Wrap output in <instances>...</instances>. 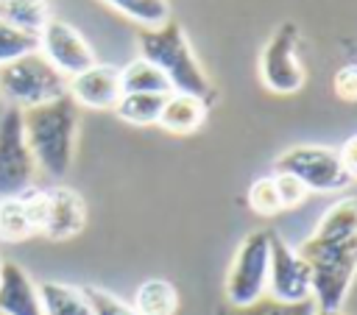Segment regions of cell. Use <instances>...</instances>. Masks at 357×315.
Instances as JSON below:
<instances>
[{
  "label": "cell",
  "instance_id": "obj_1",
  "mask_svg": "<svg viewBox=\"0 0 357 315\" xmlns=\"http://www.w3.org/2000/svg\"><path fill=\"white\" fill-rule=\"evenodd\" d=\"M22 131L33 162L45 176L61 178L70 173L81 131V114L70 95L33 109H22Z\"/></svg>",
  "mask_w": 357,
  "mask_h": 315
},
{
  "label": "cell",
  "instance_id": "obj_2",
  "mask_svg": "<svg viewBox=\"0 0 357 315\" xmlns=\"http://www.w3.org/2000/svg\"><path fill=\"white\" fill-rule=\"evenodd\" d=\"M139 56L151 64H156L165 78L170 81L173 92L195 95L201 100H212L215 89L209 84V75L204 72L201 61L195 59L184 28L176 20H167L156 28H139L137 33Z\"/></svg>",
  "mask_w": 357,
  "mask_h": 315
},
{
  "label": "cell",
  "instance_id": "obj_3",
  "mask_svg": "<svg viewBox=\"0 0 357 315\" xmlns=\"http://www.w3.org/2000/svg\"><path fill=\"white\" fill-rule=\"evenodd\" d=\"M298 254L310 265L318 309H340L357 273V234L326 237L312 231L298 245Z\"/></svg>",
  "mask_w": 357,
  "mask_h": 315
},
{
  "label": "cell",
  "instance_id": "obj_4",
  "mask_svg": "<svg viewBox=\"0 0 357 315\" xmlns=\"http://www.w3.org/2000/svg\"><path fill=\"white\" fill-rule=\"evenodd\" d=\"M0 95L8 106L33 109L67 95V78L36 50L17 61L0 64Z\"/></svg>",
  "mask_w": 357,
  "mask_h": 315
},
{
  "label": "cell",
  "instance_id": "obj_5",
  "mask_svg": "<svg viewBox=\"0 0 357 315\" xmlns=\"http://www.w3.org/2000/svg\"><path fill=\"white\" fill-rule=\"evenodd\" d=\"M273 167L276 173L296 176L310 192H340L351 184L337 151L324 145H293L276 156Z\"/></svg>",
  "mask_w": 357,
  "mask_h": 315
},
{
  "label": "cell",
  "instance_id": "obj_6",
  "mask_svg": "<svg viewBox=\"0 0 357 315\" xmlns=\"http://www.w3.org/2000/svg\"><path fill=\"white\" fill-rule=\"evenodd\" d=\"M271 262V231L257 229L240 243L226 273V298L231 307H245L265 295Z\"/></svg>",
  "mask_w": 357,
  "mask_h": 315
},
{
  "label": "cell",
  "instance_id": "obj_7",
  "mask_svg": "<svg viewBox=\"0 0 357 315\" xmlns=\"http://www.w3.org/2000/svg\"><path fill=\"white\" fill-rule=\"evenodd\" d=\"M36 162L25 142L22 109L8 106L0 117V198H20L36 181Z\"/></svg>",
  "mask_w": 357,
  "mask_h": 315
},
{
  "label": "cell",
  "instance_id": "obj_8",
  "mask_svg": "<svg viewBox=\"0 0 357 315\" xmlns=\"http://www.w3.org/2000/svg\"><path fill=\"white\" fill-rule=\"evenodd\" d=\"M296 47H298V25L282 22L259 56V75L268 89L279 95H290L304 86V67L296 56Z\"/></svg>",
  "mask_w": 357,
  "mask_h": 315
},
{
  "label": "cell",
  "instance_id": "obj_9",
  "mask_svg": "<svg viewBox=\"0 0 357 315\" xmlns=\"http://www.w3.org/2000/svg\"><path fill=\"white\" fill-rule=\"evenodd\" d=\"M39 53L64 75L73 78L84 70H89L92 64H98L92 45L86 42V36L70 25L67 20L50 17L45 22V28L39 31Z\"/></svg>",
  "mask_w": 357,
  "mask_h": 315
},
{
  "label": "cell",
  "instance_id": "obj_10",
  "mask_svg": "<svg viewBox=\"0 0 357 315\" xmlns=\"http://www.w3.org/2000/svg\"><path fill=\"white\" fill-rule=\"evenodd\" d=\"M265 295L279 301H304L312 298V273L307 259L271 231V262H268V290Z\"/></svg>",
  "mask_w": 357,
  "mask_h": 315
},
{
  "label": "cell",
  "instance_id": "obj_11",
  "mask_svg": "<svg viewBox=\"0 0 357 315\" xmlns=\"http://www.w3.org/2000/svg\"><path fill=\"white\" fill-rule=\"evenodd\" d=\"M45 192H47V203H45V220H42L39 234L56 243L73 240L75 234H81L86 226V203L81 192L64 184L47 187Z\"/></svg>",
  "mask_w": 357,
  "mask_h": 315
},
{
  "label": "cell",
  "instance_id": "obj_12",
  "mask_svg": "<svg viewBox=\"0 0 357 315\" xmlns=\"http://www.w3.org/2000/svg\"><path fill=\"white\" fill-rule=\"evenodd\" d=\"M67 95L78 109H114L120 89V70L112 64H92L89 70L67 78Z\"/></svg>",
  "mask_w": 357,
  "mask_h": 315
},
{
  "label": "cell",
  "instance_id": "obj_13",
  "mask_svg": "<svg viewBox=\"0 0 357 315\" xmlns=\"http://www.w3.org/2000/svg\"><path fill=\"white\" fill-rule=\"evenodd\" d=\"M0 315H42L39 284L14 259H0Z\"/></svg>",
  "mask_w": 357,
  "mask_h": 315
},
{
  "label": "cell",
  "instance_id": "obj_14",
  "mask_svg": "<svg viewBox=\"0 0 357 315\" xmlns=\"http://www.w3.org/2000/svg\"><path fill=\"white\" fill-rule=\"evenodd\" d=\"M204 120H206V100H201L195 95H184V92H170L165 98V106L159 114L162 128H167L173 134H190Z\"/></svg>",
  "mask_w": 357,
  "mask_h": 315
},
{
  "label": "cell",
  "instance_id": "obj_15",
  "mask_svg": "<svg viewBox=\"0 0 357 315\" xmlns=\"http://www.w3.org/2000/svg\"><path fill=\"white\" fill-rule=\"evenodd\" d=\"M42 315H95L84 290L67 282H39Z\"/></svg>",
  "mask_w": 357,
  "mask_h": 315
},
{
  "label": "cell",
  "instance_id": "obj_16",
  "mask_svg": "<svg viewBox=\"0 0 357 315\" xmlns=\"http://www.w3.org/2000/svg\"><path fill=\"white\" fill-rule=\"evenodd\" d=\"M131 307L137 309V315H176L178 290L167 279H145L137 287Z\"/></svg>",
  "mask_w": 357,
  "mask_h": 315
},
{
  "label": "cell",
  "instance_id": "obj_17",
  "mask_svg": "<svg viewBox=\"0 0 357 315\" xmlns=\"http://www.w3.org/2000/svg\"><path fill=\"white\" fill-rule=\"evenodd\" d=\"M167 95H156V92H123L120 100H117V106H114V114L120 120L131 123V125L159 123V114H162V106H165V98Z\"/></svg>",
  "mask_w": 357,
  "mask_h": 315
},
{
  "label": "cell",
  "instance_id": "obj_18",
  "mask_svg": "<svg viewBox=\"0 0 357 315\" xmlns=\"http://www.w3.org/2000/svg\"><path fill=\"white\" fill-rule=\"evenodd\" d=\"M120 89L123 92H156V95L173 92L170 81L165 78V72L156 64L145 61L142 56H137L134 61H128L120 70Z\"/></svg>",
  "mask_w": 357,
  "mask_h": 315
},
{
  "label": "cell",
  "instance_id": "obj_19",
  "mask_svg": "<svg viewBox=\"0 0 357 315\" xmlns=\"http://www.w3.org/2000/svg\"><path fill=\"white\" fill-rule=\"evenodd\" d=\"M50 17L53 14L47 0H0V20L14 28L39 33Z\"/></svg>",
  "mask_w": 357,
  "mask_h": 315
},
{
  "label": "cell",
  "instance_id": "obj_20",
  "mask_svg": "<svg viewBox=\"0 0 357 315\" xmlns=\"http://www.w3.org/2000/svg\"><path fill=\"white\" fill-rule=\"evenodd\" d=\"M315 234H326V237H346V234H357V198H340L332 206H326V212L321 215Z\"/></svg>",
  "mask_w": 357,
  "mask_h": 315
},
{
  "label": "cell",
  "instance_id": "obj_21",
  "mask_svg": "<svg viewBox=\"0 0 357 315\" xmlns=\"http://www.w3.org/2000/svg\"><path fill=\"white\" fill-rule=\"evenodd\" d=\"M100 3L112 6L114 11H120L123 17L134 20L142 28H156L170 20L167 0H100Z\"/></svg>",
  "mask_w": 357,
  "mask_h": 315
},
{
  "label": "cell",
  "instance_id": "obj_22",
  "mask_svg": "<svg viewBox=\"0 0 357 315\" xmlns=\"http://www.w3.org/2000/svg\"><path fill=\"white\" fill-rule=\"evenodd\" d=\"M318 304L315 298H304V301H279L271 295H262L245 307H234L229 315H315Z\"/></svg>",
  "mask_w": 357,
  "mask_h": 315
},
{
  "label": "cell",
  "instance_id": "obj_23",
  "mask_svg": "<svg viewBox=\"0 0 357 315\" xmlns=\"http://www.w3.org/2000/svg\"><path fill=\"white\" fill-rule=\"evenodd\" d=\"M33 234L31 220L22 209L20 198H0V240L3 243H22Z\"/></svg>",
  "mask_w": 357,
  "mask_h": 315
},
{
  "label": "cell",
  "instance_id": "obj_24",
  "mask_svg": "<svg viewBox=\"0 0 357 315\" xmlns=\"http://www.w3.org/2000/svg\"><path fill=\"white\" fill-rule=\"evenodd\" d=\"M36 50H39V33L14 28V25L0 20V64L17 61V59L36 53Z\"/></svg>",
  "mask_w": 357,
  "mask_h": 315
},
{
  "label": "cell",
  "instance_id": "obj_25",
  "mask_svg": "<svg viewBox=\"0 0 357 315\" xmlns=\"http://www.w3.org/2000/svg\"><path fill=\"white\" fill-rule=\"evenodd\" d=\"M248 206L257 212V215H276L282 212V201L276 195V184H273V176H262L257 181H251L248 187Z\"/></svg>",
  "mask_w": 357,
  "mask_h": 315
},
{
  "label": "cell",
  "instance_id": "obj_26",
  "mask_svg": "<svg viewBox=\"0 0 357 315\" xmlns=\"http://www.w3.org/2000/svg\"><path fill=\"white\" fill-rule=\"evenodd\" d=\"M81 290H84V295H86V301H89L95 315H137V309L128 301H123L120 295H114V293H109L103 287L86 284Z\"/></svg>",
  "mask_w": 357,
  "mask_h": 315
},
{
  "label": "cell",
  "instance_id": "obj_27",
  "mask_svg": "<svg viewBox=\"0 0 357 315\" xmlns=\"http://www.w3.org/2000/svg\"><path fill=\"white\" fill-rule=\"evenodd\" d=\"M273 184H276V195H279V201H282V209L298 206V203L307 198V192H310L296 176H287V173H276V176H273Z\"/></svg>",
  "mask_w": 357,
  "mask_h": 315
},
{
  "label": "cell",
  "instance_id": "obj_28",
  "mask_svg": "<svg viewBox=\"0 0 357 315\" xmlns=\"http://www.w3.org/2000/svg\"><path fill=\"white\" fill-rule=\"evenodd\" d=\"M332 86H335V95L346 103H357V64H346L335 72L332 78Z\"/></svg>",
  "mask_w": 357,
  "mask_h": 315
},
{
  "label": "cell",
  "instance_id": "obj_29",
  "mask_svg": "<svg viewBox=\"0 0 357 315\" xmlns=\"http://www.w3.org/2000/svg\"><path fill=\"white\" fill-rule=\"evenodd\" d=\"M337 156H340V164H343V170L351 176V181L357 178V134L354 137H349L340 148H337Z\"/></svg>",
  "mask_w": 357,
  "mask_h": 315
},
{
  "label": "cell",
  "instance_id": "obj_30",
  "mask_svg": "<svg viewBox=\"0 0 357 315\" xmlns=\"http://www.w3.org/2000/svg\"><path fill=\"white\" fill-rule=\"evenodd\" d=\"M315 315H343V309H315Z\"/></svg>",
  "mask_w": 357,
  "mask_h": 315
}]
</instances>
